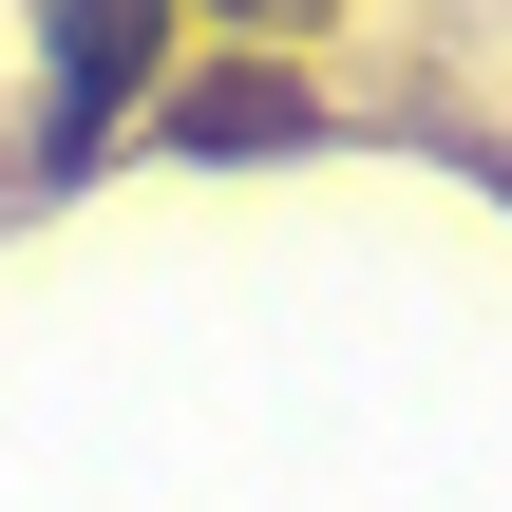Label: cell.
I'll return each mask as SVG.
<instances>
[{
  "mask_svg": "<svg viewBox=\"0 0 512 512\" xmlns=\"http://www.w3.org/2000/svg\"><path fill=\"white\" fill-rule=\"evenodd\" d=\"M152 38H171V0H38V57H57V152H76V133H114V114L152 95Z\"/></svg>",
  "mask_w": 512,
  "mask_h": 512,
  "instance_id": "cell-1",
  "label": "cell"
},
{
  "mask_svg": "<svg viewBox=\"0 0 512 512\" xmlns=\"http://www.w3.org/2000/svg\"><path fill=\"white\" fill-rule=\"evenodd\" d=\"M285 133H304V95H285V76H209V95L171 114V152H285Z\"/></svg>",
  "mask_w": 512,
  "mask_h": 512,
  "instance_id": "cell-2",
  "label": "cell"
},
{
  "mask_svg": "<svg viewBox=\"0 0 512 512\" xmlns=\"http://www.w3.org/2000/svg\"><path fill=\"white\" fill-rule=\"evenodd\" d=\"M247 19H285V0H247Z\"/></svg>",
  "mask_w": 512,
  "mask_h": 512,
  "instance_id": "cell-3",
  "label": "cell"
}]
</instances>
